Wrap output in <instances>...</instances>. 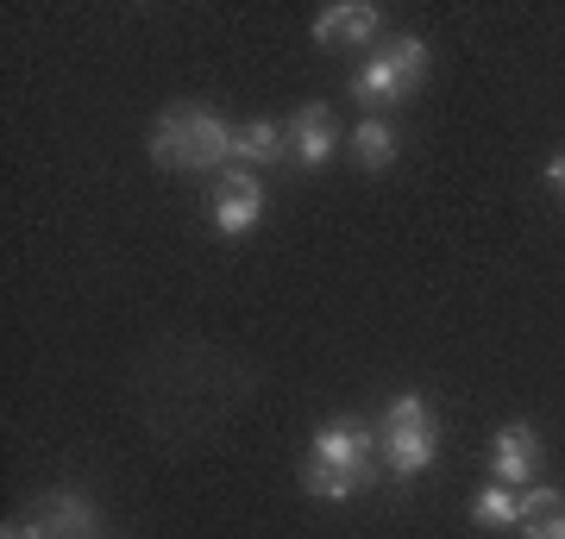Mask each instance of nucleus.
Returning <instances> with one entry per match:
<instances>
[{"instance_id":"obj_3","label":"nucleus","mask_w":565,"mask_h":539,"mask_svg":"<svg viewBox=\"0 0 565 539\" xmlns=\"http://www.w3.org/2000/svg\"><path fill=\"white\" fill-rule=\"evenodd\" d=\"M422 76H427V44L408 32V39L377 44V51L359 63L352 95H359L364 107H396V100H408L415 88H422Z\"/></svg>"},{"instance_id":"obj_11","label":"nucleus","mask_w":565,"mask_h":539,"mask_svg":"<svg viewBox=\"0 0 565 539\" xmlns=\"http://www.w3.org/2000/svg\"><path fill=\"white\" fill-rule=\"evenodd\" d=\"M289 158V132L270 120H252V126H233V163L252 170V163H282Z\"/></svg>"},{"instance_id":"obj_4","label":"nucleus","mask_w":565,"mask_h":539,"mask_svg":"<svg viewBox=\"0 0 565 539\" xmlns=\"http://www.w3.org/2000/svg\"><path fill=\"white\" fill-rule=\"evenodd\" d=\"M377 445H384L390 477H415V471H427V464L440 459V427H434V414H427V401L422 396H396L390 401Z\"/></svg>"},{"instance_id":"obj_7","label":"nucleus","mask_w":565,"mask_h":539,"mask_svg":"<svg viewBox=\"0 0 565 539\" xmlns=\"http://www.w3.org/2000/svg\"><path fill=\"white\" fill-rule=\"evenodd\" d=\"M541 477V433L534 427H503L497 445H490V483H503V489H527V483Z\"/></svg>"},{"instance_id":"obj_2","label":"nucleus","mask_w":565,"mask_h":539,"mask_svg":"<svg viewBox=\"0 0 565 539\" xmlns=\"http://www.w3.org/2000/svg\"><path fill=\"white\" fill-rule=\"evenodd\" d=\"M371 433H364L359 420H327L315 445H308V489L321 502H345L359 496L364 477H371Z\"/></svg>"},{"instance_id":"obj_5","label":"nucleus","mask_w":565,"mask_h":539,"mask_svg":"<svg viewBox=\"0 0 565 539\" xmlns=\"http://www.w3.org/2000/svg\"><path fill=\"white\" fill-rule=\"evenodd\" d=\"M207 220L221 226L226 239H239V233H252V226L264 220V182L252 176V170H221L214 176V188H207Z\"/></svg>"},{"instance_id":"obj_9","label":"nucleus","mask_w":565,"mask_h":539,"mask_svg":"<svg viewBox=\"0 0 565 539\" xmlns=\"http://www.w3.org/2000/svg\"><path fill=\"white\" fill-rule=\"evenodd\" d=\"M377 25H384V13H377L371 0H340V7H327L321 20H315V39H321L327 51H340V44H364Z\"/></svg>"},{"instance_id":"obj_10","label":"nucleus","mask_w":565,"mask_h":539,"mask_svg":"<svg viewBox=\"0 0 565 539\" xmlns=\"http://www.w3.org/2000/svg\"><path fill=\"white\" fill-rule=\"evenodd\" d=\"M515 527H522L527 539H565V496L527 483L522 496H515Z\"/></svg>"},{"instance_id":"obj_12","label":"nucleus","mask_w":565,"mask_h":539,"mask_svg":"<svg viewBox=\"0 0 565 539\" xmlns=\"http://www.w3.org/2000/svg\"><path fill=\"white\" fill-rule=\"evenodd\" d=\"M352 151H359L364 170H390V163H396V126L390 120H364L359 132H352Z\"/></svg>"},{"instance_id":"obj_6","label":"nucleus","mask_w":565,"mask_h":539,"mask_svg":"<svg viewBox=\"0 0 565 539\" xmlns=\"http://www.w3.org/2000/svg\"><path fill=\"white\" fill-rule=\"evenodd\" d=\"M25 527H39L44 539H95L102 533V515H95V502L82 496V489H57V496L25 508Z\"/></svg>"},{"instance_id":"obj_14","label":"nucleus","mask_w":565,"mask_h":539,"mask_svg":"<svg viewBox=\"0 0 565 539\" xmlns=\"http://www.w3.org/2000/svg\"><path fill=\"white\" fill-rule=\"evenodd\" d=\"M0 539H44V533H39V527H25V520H7V533H0Z\"/></svg>"},{"instance_id":"obj_13","label":"nucleus","mask_w":565,"mask_h":539,"mask_svg":"<svg viewBox=\"0 0 565 539\" xmlns=\"http://www.w3.org/2000/svg\"><path fill=\"white\" fill-rule=\"evenodd\" d=\"M515 496H522V489H503V483L478 489V502H471V520H478V527H515Z\"/></svg>"},{"instance_id":"obj_15","label":"nucleus","mask_w":565,"mask_h":539,"mask_svg":"<svg viewBox=\"0 0 565 539\" xmlns=\"http://www.w3.org/2000/svg\"><path fill=\"white\" fill-rule=\"evenodd\" d=\"M546 182H553V188H565V151L553 163H546Z\"/></svg>"},{"instance_id":"obj_1","label":"nucleus","mask_w":565,"mask_h":539,"mask_svg":"<svg viewBox=\"0 0 565 539\" xmlns=\"http://www.w3.org/2000/svg\"><path fill=\"white\" fill-rule=\"evenodd\" d=\"M151 163H163V170H221V163H233V126L214 107H170L151 126Z\"/></svg>"},{"instance_id":"obj_8","label":"nucleus","mask_w":565,"mask_h":539,"mask_svg":"<svg viewBox=\"0 0 565 539\" xmlns=\"http://www.w3.org/2000/svg\"><path fill=\"white\" fill-rule=\"evenodd\" d=\"M289 132V158L296 163H327L333 158V144H340V126H333V107H321V100H308V107H296V120L282 126Z\"/></svg>"}]
</instances>
